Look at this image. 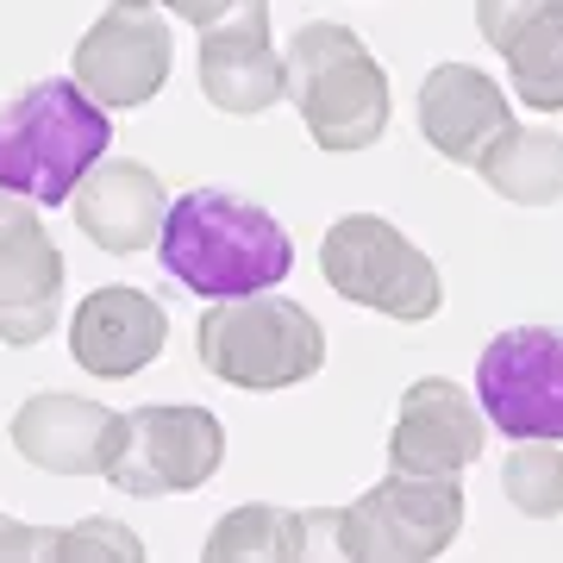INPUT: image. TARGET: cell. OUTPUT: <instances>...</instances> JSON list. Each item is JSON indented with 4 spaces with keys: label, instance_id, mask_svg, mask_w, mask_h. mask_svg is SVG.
<instances>
[{
    "label": "cell",
    "instance_id": "44dd1931",
    "mask_svg": "<svg viewBox=\"0 0 563 563\" xmlns=\"http://www.w3.org/2000/svg\"><path fill=\"white\" fill-rule=\"evenodd\" d=\"M57 558L63 563H101V558L139 563L144 544H139V532H125L120 520H76L69 532H57Z\"/></svg>",
    "mask_w": 563,
    "mask_h": 563
},
{
    "label": "cell",
    "instance_id": "6da1fadb",
    "mask_svg": "<svg viewBox=\"0 0 563 563\" xmlns=\"http://www.w3.org/2000/svg\"><path fill=\"white\" fill-rule=\"evenodd\" d=\"M157 257L188 295L232 301L276 288L295 269V244L263 207L239 201L232 188H188L181 201L163 207Z\"/></svg>",
    "mask_w": 563,
    "mask_h": 563
},
{
    "label": "cell",
    "instance_id": "30bf717a",
    "mask_svg": "<svg viewBox=\"0 0 563 563\" xmlns=\"http://www.w3.org/2000/svg\"><path fill=\"white\" fill-rule=\"evenodd\" d=\"M201 95L220 107L225 120H257L282 101V57L269 44V0H239L232 13L201 25L195 51Z\"/></svg>",
    "mask_w": 563,
    "mask_h": 563
},
{
    "label": "cell",
    "instance_id": "8fae6325",
    "mask_svg": "<svg viewBox=\"0 0 563 563\" xmlns=\"http://www.w3.org/2000/svg\"><path fill=\"white\" fill-rule=\"evenodd\" d=\"M483 457V413L444 376H420L401 395L395 432H388V470L407 476H457Z\"/></svg>",
    "mask_w": 563,
    "mask_h": 563
},
{
    "label": "cell",
    "instance_id": "9a60e30c",
    "mask_svg": "<svg viewBox=\"0 0 563 563\" xmlns=\"http://www.w3.org/2000/svg\"><path fill=\"white\" fill-rule=\"evenodd\" d=\"M514 125V107H507L501 81L470 69V63H439L432 76L420 81V132L426 144L451 163H476L488 157V144Z\"/></svg>",
    "mask_w": 563,
    "mask_h": 563
},
{
    "label": "cell",
    "instance_id": "277c9868",
    "mask_svg": "<svg viewBox=\"0 0 563 563\" xmlns=\"http://www.w3.org/2000/svg\"><path fill=\"white\" fill-rule=\"evenodd\" d=\"M195 357L225 388L269 395V388H295L320 376L325 332L301 301H282L263 288V295H232V301L207 307L201 332H195Z\"/></svg>",
    "mask_w": 563,
    "mask_h": 563
},
{
    "label": "cell",
    "instance_id": "7a4b0ae2",
    "mask_svg": "<svg viewBox=\"0 0 563 563\" xmlns=\"http://www.w3.org/2000/svg\"><path fill=\"white\" fill-rule=\"evenodd\" d=\"M107 144H113V120L76 76L32 81L20 101L0 107V188L20 201L57 207L107 157Z\"/></svg>",
    "mask_w": 563,
    "mask_h": 563
},
{
    "label": "cell",
    "instance_id": "cb8c5ba5",
    "mask_svg": "<svg viewBox=\"0 0 563 563\" xmlns=\"http://www.w3.org/2000/svg\"><path fill=\"white\" fill-rule=\"evenodd\" d=\"M13 213H25V201H20V195H7V188H0V225L13 220Z\"/></svg>",
    "mask_w": 563,
    "mask_h": 563
},
{
    "label": "cell",
    "instance_id": "ac0fdd59",
    "mask_svg": "<svg viewBox=\"0 0 563 563\" xmlns=\"http://www.w3.org/2000/svg\"><path fill=\"white\" fill-rule=\"evenodd\" d=\"M507 57V81L532 113H563V0H551L544 13L514 32L501 44Z\"/></svg>",
    "mask_w": 563,
    "mask_h": 563
},
{
    "label": "cell",
    "instance_id": "ba28073f",
    "mask_svg": "<svg viewBox=\"0 0 563 563\" xmlns=\"http://www.w3.org/2000/svg\"><path fill=\"white\" fill-rule=\"evenodd\" d=\"M483 413L507 439H563V325H514L476 363Z\"/></svg>",
    "mask_w": 563,
    "mask_h": 563
},
{
    "label": "cell",
    "instance_id": "7c38bea8",
    "mask_svg": "<svg viewBox=\"0 0 563 563\" xmlns=\"http://www.w3.org/2000/svg\"><path fill=\"white\" fill-rule=\"evenodd\" d=\"M163 344H169V313L144 288H95L69 320V357L101 383L139 376Z\"/></svg>",
    "mask_w": 563,
    "mask_h": 563
},
{
    "label": "cell",
    "instance_id": "7402d4cb",
    "mask_svg": "<svg viewBox=\"0 0 563 563\" xmlns=\"http://www.w3.org/2000/svg\"><path fill=\"white\" fill-rule=\"evenodd\" d=\"M544 7H551V0H476V25H483V38L501 51V44L514 38L532 13H544Z\"/></svg>",
    "mask_w": 563,
    "mask_h": 563
},
{
    "label": "cell",
    "instance_id": "d6986e66",
    "mask_svg": "<svg viewBox=\"0 0 563 563\" xmlns=\"http://www.w3.org/2000/svg\"><path fill=\"white\" fill-rule=\"evenodd\" d=\"M295 563L307 558V514L288 507H232L207 532V563Z\"/></svg>",
    "mask_w": 563,
    "mask_h": 563
},
{
    "label": "cell",
    "instance_id": "ffe728a7",
    "mask_svg": "<svg viewBox=\"0 0 563 563\" xmlns=\"http://www.w3.org/2000/svg\"><path fill=\"white\" fill-rule=\"evenodd\" d=\"M501 488L526 520H558L563 514V451H558V439H520V451L501 463Z\"/></svg>",
    "mask_w": 563,
    "mask_h": 563
},
{
    "label": "cell",
    "instance_id": "e0dca14e",
    "mask_svg": "<svg viewBox=\"0 0 563 563\" xmlns=\"http://www.w3.org/2000/svg\"><path fill=\"white\" fill-rule=\"evenodd\" d=\"M476 176L514 207H551L563 201V132L544 125H507L476 163Z\"/></svg>",
    "mask_w": 563,
    "mask_h": 563
},
{
    "label": "cell",
    "instance_id": "5b68a950",
    "mask_svg": "<svg viewBox=\"0 0 563 563\" xmlns=\"http://www.w3.org/2000/svg\"><path fill=\"white\" fill-rule=\"evenodd\" d=\"M325 526H332V558L426 563L451 551V539H457L463 488L457 476H407V470H395L388 483H376L351 507H332Z\"/></svg>",
    "mask_w": 563,
    "mask_h": 563
},
{
    "label": "cell",
    "instance_id": "9c48e42d",
    "mask_svg": "<svg viewBox=\"0 0 563 563\" xmlns=\"http://www.w3.org/2000/svg\"><path fill=\"white\" fill-rule=\"evenodd\" d=\"M169 57H176V38H169V20L157 7L151 0H113L81 32L69 69L101 107H144L169 81Z\"/></svg>",
    "mask_w": 563,
    "mask_h": 563
},
{
    "label": "cell",
    "instance_id": "2e32d148",
    "mask_svg": "<svg viewBox=\"0 0 563 563\" xmlns=\"http://www.w3.org/2000/svg\"><path fill=\"white\" fill-rule=\"evenodd\" d=\"M69 207H76V225L88 244H101L113 257H132L163 232V207L169 201H163L157 169H144L139 157H113V163L101 157L76 181Z\"/></svg>",
    "mask_w": 563,
    "mask_h": 563
},
{
    "label": "cell",
    "instance_id": "4fadbf2b",
    "mask_svg": "<svg viewBox=\"0 0 563 563\" xmlns=\"http://www.w3.org/2000/svg\"><path fill=\"white\" fill-rule=\"evenodd\" d=\"M13 451L51 476H101L120 451V413L81 395H32L13 413Z\"/></svg>",
    "mask_w": 563,
    "mask_h": 563
},
{
    "label": "cell",
    "instance_id": "52a82bcc",
    "mask_svg": "<svg viewBox=\"0 0 563 563\" xmlns=\"http://www.w3.org/2000/svg\"><path fill=\"white\" fill-rule=\"evenodd\" d=\"M225 426L207 407H132L120 413V451L101 476L132 501L188 495L220 476Z\"/></svg>",
    "mask_w": 563,
    "mask_h": 563
},
{
    "label": "cell",
    "instance_id": "603a6c76",
    "mask_svg": "<svg viewBox=\"0 0 563 563\" xmlns=\"http://www.w3.org/2000/svg\"><path fill=\"white\" fill-rule=\"evenodd\" d=\"M151 7H169L176 20H188V25H195V32H201V25H213V20H220V13H232L239 0H151Z\"/></svg>",
    "mask_w": 563,
    "mask_h": 563
},
{
    "label": "cell",
    "instance_id": "8992f818",
    "mask_svg": "<svg viewBox=\"0 0 563 563\" xmlns=\"http://www.w3.org/2000/svg\"><path fill=\"white\" fill-rule=\"evenodd\" d=\"M320 269L351 307H369V313L401 320V325L432 320L444 301V282L432 269V257H426L420 244H407L376 213L332 220V232L320 239Z\"/></svg>",
    "mask_w": 563,
    "mask_h": 563
},
{
    "label": "cell",
    "instance_id": "5bb4252c",
    "mask_svg": "<svg viewBox=\"0 0 563 563\" xmlns=\"http://www.w3.org/2000/svg\"><path fill=\"white\" fill-rule=\"evenodd\" d=\"M63 307V251L51 244L44 220L25 207L0 225V344H25L51 339Z\"/></svg>",
    "mask_w": 563,
    "mask_h": 563
},
{
    "label": "cell",
    "instance_id": "3957f363",
    "mask_svg": "<svg viewBox=\"0 0 563 563\" xmlns=\"http://www.w3.org/2000/svg\"><path fill=\"white\" fill-rule=\"evenodd\" d=\"M282 101H295L307 139L351 157L388 132V76L351 25L307 20L282 51Z\"/></svg>",
    "mask_w": 563,
    "mask_h": 563
}]
</instances>
